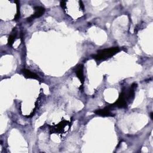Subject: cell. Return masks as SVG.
I'll use <instances>...</instances> for the list:
<instances>
[{"label": "cell", "instance_id": "cell-7", "mask_svg": "<svg viewBox=\"0 0 153 153\" xmlns=\"http://www.w3.org/2000/svg\"><path fill=\"white\" fill-rule=\"evenodd\" d=\"M22 72L26 78H34V79L38 78V76L37 74L31 72L30 70H28V69H23L22 70Z\"/></svg>", "mask_w": 153, "mask_h": 153}, {"label": "cell", "instance_id": "cell-12", "mask_svg": "<svg viewBox=\"0 0 153 153\" xmlns=\"http://www.w3.org/2000/svg\"><path fill=\"white\" fill-rule=\"evenodd\" d=\"M151 119H152V113H151Z\"/></svg>", "mask_w": 153, "mask_h": 153}, {"label": "cell", "instance_id": "cell-10", "mask_svg": "<svg viewBox=\"0 0 153 153\" xmlns=\"http://www.w3.org/2000/svg\"><path fill=\"white\" fill-rule=\"evenodd\" d=\"M61 6L62 8L65 9L66 8V1H61Z\"/></svg>", "mask_w": 153, "mask_h": 153}, {"label": "cell", "instance_id": "cell-4", "mask_svg": "<svg viewBox=\"0 0 153 153\" xmlns=\"http://www.w3.org/2000/svg\"><path fill=\"white\" fill-rule=\"evenodd\" d=\"M69 124V122L65 120L62 121L58 124L53 126V128L50 129L51 133H62L63 132L64 129L66 126Z\"/></svg>", "mask_w": 153, "mask_h": 153}, {"label": "cell", "instance_id": "cell-3", "mask_svg": "<svg viewBox=\"0 0 153 153\" xmlns=\"http://www.w3.org/2000/svg\"><path fill=\"white\" fill-rule=\"evenodd\" d=\"M112 108V105H110L108 106L105 107L104 109H98L94 111V113L98 116H102V117H113L114 116V114L111 113L110 111V109Z\"/></svg>", "mask_w": 153, "mask_h": 153}, {"label": "cell", "instance_id": "cell-9", "mask_svg": "<svg viewBox=\"0 0 153 153\" xmlns=\"http://www.w3.org/2000/svg\"><path fill=\"white\" fill-rule=\"evenodd\" d=\"M15 3H16V5H17V13H16V15L15 17V19H14V20H18L20 18V3L19 1H16Z\"/></svg>", "mask_w": 153, "mask_h": 153}, {"label": "cell", "instance_id": "cell-11", "mask_svg": "<svg viewBox=\"0 0 153 153\" xmlns=\"http://www.w3.org/2000/svg\"><path fill=\"white\" fill-rule=\"evenodd\" d=\"M79 4H80V8H81V10H85V7H84V5H83V3L81 1H79Z\"/></svg>", "mask_w": 153, "mask_h": 153}, {"label": "cell", "instance_id": "cell-8", "mask_svg": "<svg viewBox=\"0 0 153 153\" xmlns=\"http://www.w3.org/2000/svg\"><path fill=\"white\" fill-rule=\"evenodd\" d=\"M16 28H13V31L11 32V34H10V35L8 37V45L10 47H11L15 42V41L16 38V36H17V32L16 31Z\"/></svg>", "mask_w": 153, "mask_h": 153}, {"label": "cell", "instance_id": "cell-1", "mask_svg": "<svg viewBox=\"0 0 153 153\" xmlns=\"http://www.w3.org/2000/svg\"><path fill=\"white\" fill-rule=\"evenodd\" d=\"M120 49L117 47H111L106 49L99 50L97 54L93 56V58L96 61H104L109 59L117 54L119 51Z\"/></svg>", "mask_w": 153, "mask_h": 153}, {"label": "cell", "instance_id": "cell-2", "mask_svg": "<svg viewBox=\"0 0 153 153\" xmlns=\"http://www.w3.org/2000/svg\"><path fill=\"white\" fill-rule=\"evenodd\" d=\"M126 93L124 92H121L119 96L118 99L117 101L112 105V106H116L120 108H126L127 106V101H126Z\"/></svg>", "mask_w": 153, "mask_h": 153}, {"label": "cell", "instance_id": "cell-6", "mask_svg": "<svg viewBox=\"0 0 153 153\" xmlns=\"http://www.w3.org/2000/svg\"><path fill=\"white\" fill-rule=\"evenodd\" d=\"M75 74L80 80V81L81 82V85L82 86L83 83H84L85 81V77H84V74H83V66L82 65H79L75 71Z\"/></svg>", "mask_w": 153, "mask_h": 153}, {"label": "cell", "instance_id": "cell-5", "mask_svg": "<svg viewBox=\"0 0 153 153\" xmlns=\"http://www.w3.org/2000/svg\"><path fill=\"white\" fill-rule=\"evenodd\" d=\"M34 10H35V13L32 16H31L30 18H27V21L28 22H31L34 19L41 17L45 12V8L43 7H40V6L35 7Z\"/></svg>", "mask_w": 153, "mask_h": 153}]
</instances>
